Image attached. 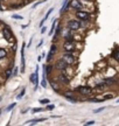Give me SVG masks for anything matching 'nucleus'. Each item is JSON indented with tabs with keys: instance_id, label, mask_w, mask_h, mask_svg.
Here are the masks:
<instances>
[{
	"instance_id": "18",
	"label": "nucleus",
	"mask_w": 119,
	"mask_h": 126,
	"mask_svg": "<svg viewBox=\"0 0 119 126\" xmlns=\"http://www.w3.org/2000/svg\"><path fill=\"white\" fill-rule=\"evenodd\" d=\"M7 56V50L4 48H0V60H4Z\"/></svg>"
},
{
	"instance_id": "11",
	"label": "nucleus",
	"mask_w": 119,
	"mask_h": 126,
	"mask_svg": "<svg viewBox=\"0 0 119 126\" xmlns=\"http://www.w3.org/2000/svg\"><path fill=\"white\" fill-rule=\"evenodd\" d=\"M56 49H57V47H56V45H51V47H50V50H49V53H48V56H47V62H50L51 61V59H53V56L55 55V53H56Z\"/></svg>"
},
{
	"instance_id": "32",
	"label": "nucleus",
	"mask_w": 119,
	"mask_h": 126,
	"mask_svg": "<svg viewBox=\"0 0 119 126\" xmlns=\"http://www.w3.org/2000/svg\"><path fill=\"white\" fill-rule=\"evenodd\" d=\"M105 110V108H101V109H96L95 111H93V113H99V112H102V111H104Z\"/></svg>"
},
{
	"instance_id": "26",
	"label": "nucleus",
	"mask_w": 119,
	"mask_h": 126,
	"mask_svg": "<svg viewBox=\"0 0 119 126\" xmlns=\"http://www.w3.org/2000/svg\"><path fill=\"white\" fill-rule=\"evenodd\" d=\"M67 99H68L69 102H70V103H77V99L75 98V97H74V96H70V97H67Z\"/></svg>"
},
{
	"instance_id": "20",
	"label": "nucleus",
	"mask_w": 119,
	"mask_h": 126,
	"mask_svg": "<svg viewBox=\"0 0 119 126\" xmlns=\"http://www.w3.org/2000/svg\"><path fill=\"white\" fill-rule=\"evenodd\" d=\"M115 96L116 94H104V97H103V100H107V99H112V98H115Z\"/></svg>"
},
{
	"instance_id": "36",
	"label": "nucleus",
	"mask_w": 119,
	"mask_h": 126,
	"mask_svg": "<svg viewBox=\"0 0 119 126\" xmlns=\"http://www.w3.org/2000/svg\"><path fill=\"white\" fill-rule=\"evenodd\" d=\"M40 4H41V1H39V2H36V4L34 5V7H33V8H36V7H37V6H39Z\"/></svg>"
},
{
	"instance_id": "3",
	"label": "nucleus",
	"mask_w": 119,
	"mask_h": 126,
	"mask_svg": "<svg viewBox=\"0 0 119 126\" xmlns=\"http://www.w3.org/2000/svg\"><path fill=\"white\" fill-rule=\"evenodd\" d=\"M62 48L65 53H73L76 50V42L74 40H69V41H64V43L62 45Z\"/></svg>"
},
{
	"instance_id": "19",
	"label": "nucleus",
	"mask_w": 119,
	"mask_h": 126,
	"mask_svg": "<svg viewBox=\"0 0 119 126\" xmlns=\"http://www.w3.org/2000/svg\"><path fill=\"white\" fill-rule=\"evenodd\" d=\"M68 2H69V0H64V2H63V5H62V8H61V13H63V12H65V9L68 8L69 6H68Z\"/></svg>"
},
{
	"instance_id": "5",
	"label": "nucleus",
	"mask_w": 119,
	"mask_h": 126,
	"mask_svg": "<svg viewBox=\"0 0 119 126\" xmlns=\"http://www.w3.org/2000/svg\"><path fill=\"white\" fill-rule=\"evenodd\" d=\"M75 16H77L78 20H90L91 19V14L85 9H78L75 13Z\"/></svg>"
},
{
	"instance_id": "35",
	"label": "nucleus",
	"mask_w": 119,
	"mask_h": 126,
	"mask_svg": "<svg viewBox=\"0 0 119 126\" xmlns=\"http://www.w3.org/2000/svg\"><path fill=\"white\" fill-rule=\"evenodd\" d=\"M42 45H43V41L41 40V41H40V42H39V45H37V48H40V47H41Z\"/></svg>"
},
{
	"instance_id": "8",
	"label": "nucleus",
	"mask_w": 119,
	"mask_h": 126,
	"mask_svg": "<svg viewBox=\"0 0 119 126\" xmlns=\"http://www.w3.org/2000/svg\"><path fill=\"white\" fill-rule=\"evenodd\" d=\"M67 67H68V64L64 62L62 59H60L56 61L55 63V69L56 70H59V71H63V70H65L67 69Z\"/></svg>"
},
{
	"instance_id": "37",
	"label": "nucleus",
	"mask_w": 119,
	"mask_h": 126,
	"mask_svg": "<svg viewBox=\"0 0 119 126\" xmlns=\"http://www.w3.org/2000/svg\"><path fill=\"white\" fill-rule=\"evenodd\" d=\"M21 112H22V113H26V112H28V109H25V110H22Z\"/></svg>"
},
{
	"instance_id": "34",
	"label": "nucleus",
	"mask_w": 119,
	"mask_h": 126,
	"mask_svg": "<svg viewBox=\"0 0 119 126\" xmlns=\"http://www.w3.org/2000/svg\"><path fill=\"white\" fill-rule=\"evenodd\" d=\"M93 124H95V122H93V120H91V122H87V123H85V125H93Z\"/></svg>"
},
{
	"instance_id": "22",
	"label": "nucleus",
	"mask_w": 119,
	"mask_h": 126,
	"mask_svg": "<svg viewBox=\"0 0 119 126\" xmlns=\"http://www.w3.org/2000/svg\"><path fill=\"white\" fill-rule=\"evenodd\" d=\"M61 29H62V27H61V25H59V26H56L55 27V37H57V36L60 35V33H61Z\"/></svg>"
},
{
	"instance_id": "24",
	"label": "nucleus",
	"mask_w": 119,
	"mask_h": 126,
	"mask_svg": "<svg viewBox=\"0 0 119 126\" xmlns=\"http://www.w3.org/2000/svg\"><path fill=\"white\" fill-rule=\"evenodd\" d=\"M40 103H41L42 105H47V104L50 103V100L48 98H43V99H40Z\"/></svg>"
},
{
	"instance_id": "38",
	"label": "nucleus",
	"mask_w": 119,
	"mask_h": 126,
	"mask_svg": "<svg viewBox=\"0 0 119 126\" xmlns=\"http://www.w3.org/2000/svg\"><path fill=\"white\" fill-rule=\"evenodd\" d=\"M45 1H47V0H45Z\"/></svg>"
},
{
	"instance_id": "4",
	"label": "nucleus",
	"mask_w": 119,
	"mask_h": 126,
	"mask_svg": "<svg viewBox=\"0 0 119 126\" xmlns=\"http://www.w3.org/2000/svg\"><path fill=\"white\" fill-rule=\"evenodd\" d=\"M75 91H76V92H78V94H81L82 96H90V94H92L93 89H92L91 86L81 85V86H77V88L75 89Z\"/></svg>"
},
{
	"instance_id": "21",
	"label": "nucleus",
	"mask_w": 119,
	"mask_h": 126,
	"mask_svg": "<svg viewBox=\"0 0 119 126\" xmlns=\"http://www.w3.org/2000/svg\"><path fill=\"white\" fill-rule=\"evenodd\" d=\"M56 23H57V19H56V20H54V22H53V25H51L50 32H49V35H53V33H54V31H55V27H56Z\"/></svg>"
},
{
	"instance_id": "2",
	"label": "nucleus",
	"mask_w": 119,
	"mask_h": 126,
	"mask_svg": "<svg viewBox=\"0 0 119 126\" xmlns=\"http://www.w3.org/2000/svg\"><path fill=\"white\" fill-rule=\"evenodd\" d=\"M57 83H60V84H64V85H68L69 83H70V76H68L67 75V72L65 71H61L56 76V79H55Z\"/></svg>"
},
{
	"instance_id": "6",
	"label": "nucleus",
	"mask_w": 119,
	"mask_h": 126,
	"mask_svg": "<svg viewBox=\"0 0 119 126\" xmlns=\"http://www.w3.org/2000/svg\"><path fill=\"white\" fill-rule=\"evenodd\" d=\"M2 34H4V37L8 41V42H13L14 41V35H13V33H12V31H11V28H9L8 26L4 27V29H2Z\"/></svg>"
},
{
	"instance_id": "31",
	"label": "nucleus",
	"mask_w": 119,
	"mask_h": 126,
	"mask_svg": "<svg viewBox=\"0 0 119 126\" xmlns=\"http://www.w3.org/2000/svg\"><path fill=\"white\" fill-rule=\"evenodd\" d=\"M18 72H19V68H18V67H15V68L13 69V71H12V75H13V76H15V75H16Z\"/></svg>"
},
{
	"instance_id": "28",
	"label": "nucleus",
	"mask_w": 119,
	"mask_h": 126,
	"mask_svg": "<svg viewBox=\"0 0 119 126\" xmlns=\"http://www.w3.org/2000/svg\"><path fill=\"white\" fill-rule=\"evenodd\" d=\"M15 105H16V103H12V104H9L8 106L6 108V110H7V111H12V109L15 108Z\"/></svg>"
},
{
	"instance_id": "12",
	"label": "nucleus",
	"mask_w": 119,
	"mask_h": 126,
	"mask_svg": "<svg viewBox=\"0 0 119 126\" xmlns=\"http://www.w3.org/2000/svg\"><path fill=\"white\" fill-rule=\"evenodd\" d=\"M25 47L26 43H23L22 48H21V71H25Z\"/></svg>"
},
{
	"instance_id": "33",
	"label": "nucleus",
	"mask_w": 119,
	"mask_h": 126,
	"mask_svg": "<svg viewBox=\"0 0 119 126\" xmlns=\"http://www.w3.org/2000/svg\"><path fill=\"white\" fill-rule=\"evenodd\" d=\"M46 31H47V27H46V26H45V27L42 26V27H41V33H42V34H45V33H46Z\"/></svg>"
},
{
	"instance_id": "29",
	"label": "nucleus",
	"mask_w": 119,
	"mask_h": 126,
	"mask_svg": "<svg viewBox=\"0 0 119 126\" xmlns=\"http://www.w3.org/2000/svg\"><path fill=\"white\" fill-rule=\"evenodd\" d=\"M12 18H13L14 20H22L23 16H21V15H19V14H14V15H12Z\"/></svg>"
},
{
	"instance_id": "27",
	"label": "nucleus",
	"mask_w": 119,
	"mask_h": 126,
	"mask_svg": "<svg viewBox=\"0 0 119 126\" xmlns=\"http://www.w3.org/2000/svg\"><path fill=\"white\" fill-rule=\"evenodd\" d=\"M63 96L67 98V97H70V96H74V92L73 91H65V92H63Z\"/></svg>"
},
{
	"instance_id": "23",
	"label": "nucleus",
	"mask_w": 119,
	"mask_h": 126,
	"mask_svg": "<svg viewBox=\"0 0 119 126\" xmlns=\"http://www.w3.org/2000/svg\"><path fill=\"white\" fill-rule=\"evenodd\" d=\"M54 109H55V105H54V104H47V108L45 109V110H46V111H51V110H54Z\"/></svg>"
},
{
	"instance_id": "16",
	"label": "nucleus",
	"mask_w": 119,
	"mask_h": 126,
	"mask_svg": "<svg viewBox=\"0 0 119 126\" xmlns=\"http://www.w3.org/2000/svg\"><path fill=\"white\" fill-rule=\"evenodd\" d=\"M88 100L91 102V103H101V102H104L101 97H92V98H89Z\"/></svg>"
},
{
	"instance_id": "30",
	"label": "nucleus",
	"mask_w": 119,
	"mask_h": 126,
	"mask_svg": "<svg viewBox=\"0 0 119 126\" xmlns=\"http://www.w3.org/2000/svg\"><path fill=\"white\" fill-rule=\"evenodd\" d=\"M25 92H26V89H22V90H21V92H20V94H18V97H16V98L20 99V98H21V97L23 96V94H25Z\"/></svg>"
},
{
	"instance_id": "14",
	"label": "nucleus",
	"mask_w": 119,
	"mask_h": 126,
	"mask_svg": "<svg viewBox=\"0 0 119 126\" xmlns=\"http://www.w3.org/2000/svg\"><path fill=\"white\" fill-rule=\"evenodd\" d=\"M12 68H13V63H11V64H9V68L6 70V74H5V78H6V79H8L9 77L12 76Z\"/></svg>"
},
{
	"instance_id": "13",
	"label": "nucleus",
	"mask_w": 119,
	"mask_h": 126,
	"mask_svg": "<svg viewBox=\"0 0 119 126\" xmlns=\"http://www.w3.org/2000/svg\"><path fill=\"white\" fill-rule=\"evenodd\" d=\"M111 57L115 60L116 62H118V60H119V49L117 48V47L112 50V53H111Z\"/></svg>"
},
{
	"instance_id": "17",
	"label": "nucleus",
	"mask_w": 119,
	"mask_h": 126,
	"mask_svg": "<svg viewBox=\"0 0 119 126\" xmlns=\"http://www.w3.org/2000/svg\"><path fill=\"white\" fill-rule=\"evenodd\" d=\"M50 84H51V88L54 89V90L56 91V92H59V90H60V88H59V85H57V82H54V79H51L50 81Z\"/></svg>"
},
{
	"instance_id": "15",
	"label": "nucleus",
	"mask_w": 119,
	"mask_h": 126,
	"mask_svg": "<svg viewBox=\"0 0 119 126\" xmlns=\"http://www.w3.org/2000/svg\"><path fill=\"white\" fill-rule=\"evenodd\" d=\"M43 120H47V118H39V119H32V120H28V122H26L25 124H37V123L40 122H43Z\"/></svg>"
},
{
	"instance_id": "7",
	"label": "nucleus",
	"mask_w": 119,
	"mask_h": 126,
	"mask_svg": "<svg viewBox=\"0 0 119 126\" xmlns=\"http://www.w3.org/2000/svg\"><path fill=\"white\" fill-rule=\"evenodd\" d=\"M67 27H68L70 31H78V29L81 28L79 20H69L68 23H67Z\"/></svg>"
},
{
	"instance_id": "9",
	"label": "nucleus",
	"mask_w": 119,
	"mask_h": 126,
	"mask_svg": "<svg viewBox=\"0 0 119 126\" xmlns=\"http://www.w3.org/2000/svg\"><path fill=\"white\" fill-rule=\"evenodd\" d=\"M68 6L70 8L78 11V9H82V4H81V0H71L68 4Z\"/></svg>"
},
{
	"instance_id": "1",
	"label": "nucleus",
	"mask_w": 119,
	"mask_h": 126,
	"mask_svg": "<svg viewBox=\"0 0 119 126\" xmlns=\"http://www.w3.org/2000/svg\"><path fill=\"white\" fill-rule=\"evenodd\" d=\"M61 59L63 60L68 65H74V64H76L78 61V54L75 53V51H73V53H65V54L62 55Z\"/></svg>"
},
{
	"instance_id": "25",
	"label": "nucleus",
	"mask_w": 119,
	"mask_h": 126,
	"mask_svg": "<svg viewBox=\"0 0 119 126\" xmlns=\"http://www.w3.org/2000/svg\"><path fill=\"white\" fill-rule=\"evenodd\" d=\"M42 111H46L43 108H35L33 109V113H39V112H42Z\"/></svg>"
},
{
	"instance_id": "10",
	"label": "nucleus",
	"mask_w": 119,
	"mask_h": 126,
	"mask_svg": "<svg viewBox=\"0 0 119 126\" xmlns=\"http://www.w3.org/2000/svg\"><path fill=\"white\" fill-rule=\"evenodd\" d=\"M104 81V83H105L107 86H112V85H118V79L117 78H115V77H106V78H104L103 79Z\"/></svg>"
},
{
	"instance_id": "39",
	"label": "nucleus",
	"mask_w": 119,
	"mask_h": 126,
	"mask_svg": "<svg viewBox=\"0 0 119 126\" xmlns=\"http://www.w3.org/2000/svg\"><path fill=\"white\" fill-rule=\"evenodd\" d=\"M90 1H91V0H90Z\"/></svg>"
}]
</instances>
